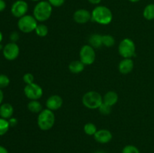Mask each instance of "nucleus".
Masks as SVG:
<instances>
[{
  "instance_id": "f257e3e1",
  "label": "nucleus",
  "mask_w": 154,
  "mask_h": 153,
  "mask_svg": "<svg viewBox=\"0 0 154 153\" xmlns=\"http://www.w3.org/2000/svg\"><path fill=\"white\" fill-rule=\"evenodd\" d=\"M92 20L100 25H108L113 20L112 11L108 7L97 5L91 12Z\"/></svg>"
},
{
  "instance_id": "f03ea898",
  "label": "nucleus",
  "mask_w": 154,
  "mask_h": 153,
  "mask_svg": "<svg viewBox=\"0 0 154 153\" xmlns=\"http://www.w3.org/2000/svg\"><path fill=\"white\" fill-rule=\"evenodd\" d=\"M53 7L48 1H39L33 9V16L38 22H45L52 15Z\"/></svg>"
},
{
  "instance_id": "7ed1b4c3",
  "label": "nucleus",
  "mask_w": 154,
  "mask_h": 153,
  "mask_svg": "<svg viewBox=\"0 0 154 153\" xmlns=\"http://www.w3.org/2000/svg\"><path fill=\"white\" fill-rule=\"evenodd\" d=\"M38 126L42 130H48L52 128L55 123L54 111L48 109L42 110L38 116Z\"/></svg>"
},
{
  "instance_id": "20e7f679",
  "label": "nucleus",
  "mask_w": 154,
  "mask_h": 153,
  "mask_svg": "<svg viewBox=\"0 0 154 153\" xmlns=\"http://www.w3.org/2000/svg\"><path fill=\"white\" fill-rule=\"evenodd\" d=\"M82 103L88 109H99L100 105L103 103V98L96 91L87 92L83 96Z\"/></svg>"
},
{
  "instance_id": "39448f33",
  "label": "nucleus",
  "mask_w": 154,
  "mask_h": 153,
  "mask_svg": "<svg viewBox=\"0 0 154 153\" xmlns=\"http://www.w3.org/2000/svg\"><path fill=\"white\" fill-rule=\"evenodd\" d=\"M135 44L133 40L130 38L123 39L120 41L118 46L119 54L123 58H132L134 56H135Z\"/></svg>"
},
{
  "instance_id": "423d86ee",
  "label": "nucleus",
  "mask_w": 154,
  "mask_h": 153,
  "mask_svg": "<svg viewBox=\"0 0 154 153\" xmlns=\"http://www.w3.org/2000/svg\"><path fill=\"white\" fill-rule=\"evenodd\" d=\"M38 21L34 16L27 15L19 18L17 22V26L19 29L23 33H29L35 31L38 26Z\"/></svg>"
},
{
  "instance_id": "0eeeda50",
  "label": "nucleus",
  "mask_w": 154,
  "mask_h": 153,
  "mask_svg": "<svg viewBox=\"0 0 154 153\" xmlns=\"http://www.w3.org/2000/svg\"><path fill=\"white\" fill-rule=\"evenodd\" d=\"M80 60L85 65H90L93 64L96 60V52L95 49L90 44L83 46L80 50Z\"/></svg>"
},
{
  "instance_id": "6e6552de",
  "label": "nucleus",
  "mask_w": 154,
  "mask_h": 153,
  "mask_svg": "<svg viewBox=\"0 0 154 153\" xmlns=\"http://www.w3.org/2000/svg\"><path fill=\"white\" fill-rule=\"evenodd\" d=\"M24 94L29 100H38L43 95V89L38 84L33 82L26 86Z\"/></svg>"
},
{
  "instance_id": "1a4fd4ad",
  "label": "nucleus",
  "mask_w": 154,
  "mask_h": 153,
  "mask_svg": "<svg viewBox=\"0 0 154 153\" xmlns=\"http://www.w3.org/2000/svg\"><path fill=\"white\" fill-rule=\"evenodd\" d=\"M28 10V3L24 0H17V1L14 2L11 8L12 15L17 18H20L25 16Z\"/></svg>"
},
{
  "instance_id": "9d476101",
  "label": "nucleus",
  "mask_w": 154,
  "mask_h": 153,
  "mask_svg": "<svg viewBox=\"0 0 154 153\" xmlns=\"http://www.w3.org/2000/svg\"><path fill=\"white\" fill-rule=\"evenodd\" d=\"M20 54V48L16 43L11 42L3 47V56L9 61L16 59Z\"/></svg>"
},
{
  "instance_id": "9b49d317",
  "label": "nucleus",
  "mask_w": 154,
  "mask_h": 153,
  "mask_svg": "<svg viewBox=\"0 0 154 153\" xmlns=\"http://www.w3.org/2000/svg\"><path fill=\"white\" fill-rule=\"evenodd\" d=\"M73 19L78 24H85L92 20L91 12L84 8L78 9L73 14Z\"/></svg>"
},
{
  "instance_id": "f8f14e48",
  "label": "nucleus",
  "mask_w": 154,
  "mask_h": 153,
  "mask_svg": "<svg viewBox=\"0 0 154 153\" xmlns=\"http://www.w3.org/2000/svg\"><path fill=\"white\" fill-rule=\"evenodd\" d=\"M63 98L60 95L57 94H53L50 96L46 100L47 109L51 110L52 111H55L61 108L63 106Z\"/></svg>"
},
{
  "instance_id": "ddd939ff",
  "label": "nucleus",
  "mask_w": 154,
  "mask_h": 153,
  "mask_svg": "<svg viewBox=\"0 0 154 153\" xmlns=\"http://www.w3.org/2000/svg\"><path fill=\"white\" fill-rule=\"evenodd\" d=\"M94 139L96 142L102 144H105L109 142L112 140L113 135L109 130L107 129H100L96 131L94 134Z\"/></svg>"
},
{
  "instance_id": "4468645a",
  "label": "nucleus",
  "mask_w": 154,
  "mask_h": 153,
  "mask_svg": "<svg viewBox=\"0 0 154 153\" xmlns=\"http://www.w3.org/2000/svg\"><path fill=\"white\" fill-rule=\"evenodd\" d=\"M134 68V62L132 58H123L119 63V71L123 74H127L132 72Z\"/></svg>"
},
{
  "instance_id": "2eb2a0df",
  "label": "nucleus",
  "mask_w": 154,
  "mask_h": 153,
  "mask_svg": "<svg viewBox=\"0 0 154 153\" xmlns=\"http://www.w3.org/2000/svg\"><path fill=\"white\" fill-rule=\"evenodd\" d=\"M14 113V108L10 104H3L0 106V116L1 118L8 119L11 118Z\"/></svg>"
},
{
  "instance_id": "dca6fc26",
  "label": "nucleus",
  "mask_w": 154,
  "mask_h": 153,
  "mask_svg": "<svg viewBox=\"0 0 154 153\" xmlns=\"http://www.w3.org/2000/svg\"><path fill=\"white\" fill-rule=\"evenodd\" d=\"M118 99L119 97L117 92L114 91H109L107 93H105V94L104 95L103 102L107 104L110 105V106H113L117 103Z\"/></svg>"
},
{
  "instance_id": "f3484780",
  "label": "nucleus",
  "mask_w": 154,
  "mask_h": 153,
  "mask_svg": "<svg viewBox=\"0 0 154 153\" xmlns=\"http://www.w3.org/2000/svg\"><path fill=\"white\" fill-rule=\"evenodd\" d=\"M89 44L94 49H99L102 46V35L100 34H93L89 38Z\"/></svg>"
},
{
  "instance_id": "a211bd4d",
  "label": "nucleus",
  "mask_w": 154,
  "mask_h": 153,
  "mask_svg": "<svg viewBox=\"0 0 154 153\" xmlns=\"http://www.w3.org/2000/svg\"><path fill=\"white\" fill-rule=\"evenodd\" d=\"M84 68H85V64L81 60H79V61H78V60L72 61L69 65V70L73 74L81 73L84 70Z\"/></svg>"
},
{
  "instance_id": "6ab92c4d",
  "label": "nucleus",
  "mask_w": 154,
  "mask_h": 153,
  "mask_svg": "<svg viewBox=\"0 0 154 153\" xmlns=\"http://www.w3.org/2000/svg\"><path fill=\"white\" fill-rule=\"evenodd\" d=\"M27 108L33 113H39L42 111V105L38 100H32L27 104Z\"/></svg>"
},
{
  "instance_id": "aec40b11",
  "label": "nucleus",
  "mask_w": 154,
  "mask_h": 153,
  "mask_svg": "<svg viewBox=\"0 0 154 153\" xmlns=\"http://www.w3.org/2000/svg\"><path fill=\"white\" fill-rule=\"evenodd\" d=\"M143 16L147 20H154V4H149L143 10Z\"/></svg>"
},
{
  "instance_id": "412c9836",
  "label": "nucleus",
  "mask_w": 154,
  "mask_h": 153,
  "mask_svg": "<svg viewBox=\"0 0 154 153\" xmlns=\"http://www.w3.org/2000/svg\"><path fill=\"white\" fill-rule=\"evenodd\" d=\"M35 32L36 34H37L38 36L44 38L45 37V36H47V34H48V28L46 25H45V24L43 23L38 24Z\"/></svg>"
},
{
  "instance_id": "4be33fe9",
  "label": "nucleus",
  "mask_w": 154,
  "mask_h": 153,
  "mask_svg": "<svg viewBox=\"0 0 154 153\" xmlns=\"http://www.w3.org/2000/svg\"><path fill=\"white\" fill-rule=\"evenodd\" d=\"M115 44L114 38L111 34H104L102 35V44L106 47H111Z\"/></svg>"
},
{
  "instance_id": "5701e85b",
  "label": "nucleus",
  "mask_w": 154,
  "mask_h": 153,
  "mask_svg": "<svg viewBox=\"0 0 154 153\" xmlns=\"http://www.w3.org/2000/svg\"><path fill=\"white\" fill-rule=\"evenodd\" d=\"M84 130L86 134L89 135V136H94V134L96 133L98 130L96 126L93 123L88 122L84 125Z\"/></svg>"
},
{
  "instance_id": "b1692460",
  "label": "nucleus",
  "mask_w": 154,
  "mask_h": 153,
  "mask_svg": "<svg viewBox=\"0 0 154 153\" xmlns=\"http://www.w3.org/2000/svg\"><path fill=\"white\" fill-rule=\"evenodd\" d=\"M10 128V124L7 119L0 118V136L5 134Z\"/></svg>"
},
{
  "instance_id": "393cba45",
  "label": "nucleus",
  "mask_w": 154,
  "mask_h": 153,
  "mask_svg": "<svg viewBox=\"0 0 154 153\" xmlns=\"http://www.w3.org/2000/svg\"><path fill=\"white\" fill-rule=\"evenodd\" d=\"M98 110H99L100 113L102 114V115H109L111 112V111H112V106L103 102L100 105V106H99Z\"/></svg>"
},
{
  "instance_id": "a878e982",
  "label": "nucleus",
  "mask_w": 154,
  "mask_h": 153,
  "mask_svg": "<svg viewBox=\"0 0 154 153\" xmlns=\"http://www.w3.org/2000/svg\"><path fill=\"white\" fill-rule=\"evenodd\" d=\"M122 153H141L139 149L133 145H127L123 148Z\"/></svg>"
},
{
  "instance_id": "bb28decb",
  "label": "nucleus",
  "mask_w": 154,
  "mask_h": 153,
  "mask_svg": "<svg viewBox=\"0 0 154 153\" xmlns=\"http://www.w3.org/2000/svg\"><path fill=\"white\" fill-rule=\"evenodd\" d=\"M10 83V80L8 76L5 74H0V88L7 87Z\"/></svg>"
},
{
  "instance_id": "cd10ccee",
  "label": "nucleus",
  "mask_w": 154,
  "mask_h": 153,
  "mask_svg": "<svg viewBox=\"0 0 154 153\" xmlns=\"http://www.w3.org/2000/svg\"><path fill=\"white\" fill-rule=\"evenodd\" d=\"M23 81L25 82V83L26 84V85H28V84H31L34 82L35 77L34 76H33V74H32L26 73L23 75Z\"/></svg>"
},
{
  "instance_id": "c85d7f7f",
  "label": "nucleus",
  "mask_w": 154,
  "mask_h": 153,
  "mask_svg": "<svg viewBox=\"0 0 154 153\" xmlns=\"http://www.w3.org/2000/svg\"><path fill=\"white\" fill-rule=\"evenodd\" d=\"M48 2L51 4L52 7L59 8L64 4L66 0H48Z\"/></svg>"
},
{
  "instance_id": "c756f323",
  "label": "nucleus",
  "mask_w": 154,
  "mask_h": 153,
  "mask_svg": "<svg viewBox=\"0 0 154 153\" xmlns=\"http://www.w3.org/2000/svg\"><path fill=\"white\" fill-rule=\"evenodd\" d=\"M10 39L11 40V42L16 43L17 40H18V39H19V34H18L17 32H13L11 34Z\"/></svg>"
},
{
  "instance_id": "7c9ffc66",
  "label": "nucleus",
  "mask_w": 154,
  "mask_h": 153,
  "mask_svg": "<svg viewBox=\"0 0 154 153\" xmlns=\"http://www.w3.org/2000/svg\"><path fill=\"white\" fill-rule=\"evenodd\" d=\"M6 8V3L4 0H0V12L3 11Z\"/></svg>"
},
{
  "instance_id": "2f4dec72",
  "label": "nucleus",
  "mask_w": 154,
  "mask_h": 153,
  "mask_svg": "<svg viewBox=\"0 0 154 153\" xmlns=\"http://www.w3.org/2000/svg\"><path fill=\"white\" fill-rule=\"evenodd\" d=\"M8 122H9V124H10V126H15L17 124V120L15 118H9Z\"/></svg>"
},
{
  "instance_id": "473e14b6",
  "label": "nucleus",
  "mask_w": 154,
  "mask_h": 153,
  "mask_svg": "<svg viewBox=\"0 0 154 153\" xmlns=\"http://www.w3.org/2000/svg\"><path fill=\"white\" fill-rule=\"evenodd\" d=\"M92 4H99L102 2V0H87Z\"/></svg>"
},
{
  "instance_id": "72a5a7b5",
  "label": "nucleus",
  "mask_w": 154,
  "mask_h": 153,
  "mask_svg": "<svg viewBox=\"0 0 154 153\" xmlns=\"http://www.w3.org/2000/svg\"><path fill=\"white\" fill-rule=\"evenodd\" d=\"M0 153H8V151L4 146H0Z\"/></svg>"
},
{
  "instance_id": "f704fd0d",
  "label": "nucleus",
  "mask_w": 154,
  "mask_h": 153,
  "mask_svg": "<svg viewBox=\"0 0 154 153\" xmlns=\"http://www.w3.org/2000/svg\"><path fill=\"white\" fill-rule=\"evenodd\" d=\"M3 98H4V94H3L2 90L0 88V104H1L2 102Z\"/></svg>"
},
{
  "instance_id": "c9c22d12",
  "label": "nucleus",
  "mask_w": 154,
  "mask_h": 153,
  "mask_svg": "<svg viewBox=\"0 0 154 153\" xmlns=\"http://www.w3.org/2000/svg\"><path fill=\"white\" fill-rule=\"evenodd\" d=\"M129 2H131L132 3H135V2H138L139 1H141V0H129Z\"/></svg>"
},
{
  "instance_id": "e433bc0d",
  "label": "nucleus",
  "mask_w": 154,
  "mask_h": 153,
  "mask_svg": "<svg viewBox=\"0 0 154 153\" xmlns=\"http://www.w3.org/2000/svg\"><path fill=\"white\" fill-rule=\"evenodd\" d=\"M2 32H0V43L2 42Z\"/></svg>"
},
{
  "instance_id": "4c0bfd02",
  "label": "nucleus",
  "mask_w": 154,
  "mask_h": 153,
  "mask_svg": "<svg viewBox=\"0 0 154 153\" xmlns=\"http://www.w3.org/2000/svg\"><path fill=\"white\" fill-rule=\"evenodd\" d=\"M94 153H105V152H102V151H97V152H94Z\"/></svg>"
},
{
  "instance_id": "58836bf2",
  "label": "nucleus",
  "mask_w": 154,
  "mask_h": 153,
  "mask_svg": "<svg viewBox=\"0 0 154 153\" xmlns=\"http://www.w3.org/2000/svg\"><path fill=\"white\" fill-rule=\"evenodd\" d=\"M32 1H33V2H39V1H41V0H32Z\"/></svg>"
}]
</instances>
